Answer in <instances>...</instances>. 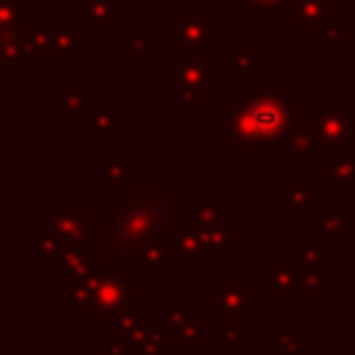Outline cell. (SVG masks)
Masks as SVG:
<instances>
[{
	"instance_id": "obj_20",
	"label": "cell",
	"mask_w": 355,
	"mask_h": 355,
	"mask_svg": "<svg viewBox=\"0 0 355 355\" xmlns=\"http://www.w3.org/2000/svg\"><path fill=\"white\" fill-rule=\"evenodd\" d=\"M316 225L324 233L349 236V233H355V211H347V208H322V211H316Z\"/></svg>"
},
{
	"instance_id": "obj_29",
	"label": "cell",
	"mask_w": 355,
	"mask_h": 355,
	"mask_svg": "<svg viewBox=\"0 0 355 355\" xmlns=\"http://www.w3.org/2000/svg\"><path fill=\"white\" fill-rule=\"evenodd\" d=\"M186 313H191V302H189L186 297H169V300L164 302V324H166V322H178V319H183Z\"/></svg>"
},
{
	"instance_id": "obj_41",
	"label": "cell",
	"mask_w": 355,
	"mask_h": 355,
	"mask_svg": "<svg viewBox=\"0 0 355 355\" xmlns=\"http://www.w3.org/2000/svg\"><path fill=\"white\" fill-rule=\"evenodd\" d=\"M352 294H355V277H352Z\"/></svg>"
},
{
	"instance_id": "obj_32",
	"label": "cell",
	"mask_w": 355,
	"mask_h": 355,
	"mask_svg": "<svg viewBox=\"0 0 355 355\" xmlns=\"http://www.w3.org/2000/svg\"><path fill=\"white\" fill-rule=\"evenodd\" d=\"M125 55L128 58H144V55H150V36H128Z\"/></svg>"
},
{
	"instance_id": "obj_35",
	"label": "cell",
	"mask_w": 355,
	"mask_h": 355,
	"mask_svg": "<svg viewBox=\"0 0 355 355\" xmlns=\"http://www.w3.org/2000/svg\"><path fill=\"white\" fill-rule=\"evenodd\" d=\"M202 94L200 92H189V89H178V103L186 105V108H200L202 105Z\"/></svg>"
},
{
	"instance_id": "obj_38",
	"label": "cell",
	"mask_w": 355,
	"mask_h": 355,
	"mask_svg": "<svg viewBox=\"0 0 355 355\" xmlns=\"http://www.w3.org/2000/svg\"><path fill=\"white\" fill-rule=\"evenodd\" d=\"M252 355H280V349H277V347H275V349H261V347H258V349H252Z\"/></svg>"
},
{
	"instance_id": "obj_1",
	"label": "cell",
	"mask_w": 355,
	"mask_h": 355,
	"mask_svg": "<svg viewBox=\"0 0 355 355\" xmlns=\"http://www.w3.org/2000/svg\"><path fill=\"white\" fill-rule=\"evenodd\" d=\"M291 125V105L275 83H252L250 94L227 97V116L214 130L230 147L277 144Z\"/></svg>"
},
{
	"instance_id": "obj_11",
	"label": "cell",
	"mask_w": 355,
	"mask_h": 355,
	"mask_svg": "<svg viewBox=\"0 0 355 355\" xmlns=\"http://www.w3.org/2000/svg\"><path fill=\"white\" fill-rule=\"evenodd\" d=\"M100 277H103V269H97V266L78 272V275H64V311L89 308L97 297Z\"/></svg>"
},
{
	"instance_id": "obj_15",
	"label": "cell",
	"mask_w": 355,
	"mask_h": 355,
	"mask_svg": "<svg viewBox=\"0 0 355 355\" xmlns=\"http://www.w3.org/2000/svg\"><path fill=\"white\" fill-rule=\"evenodd\" d=\"M288 261L294 263V269L300 275H324L327 272V258H324L322 247L316 244V236H305L302 244L291 250Z\"/></svg>"
},
{
	"instance_id": "obj_13",
	"label": "cell",
	"mask_w": 355,
	"mask_h": 355,
	"mask_svg": "<svg viewBox=\"0 0 355 355\" xmlns=\"http://www.w3.org/2000/svg\"><path fill=\"white\" fill-rule=\"evenodd\" d=\"M291 31L297 33H316V28L327 19V6L322 0H291Z\"/></svg>"
},
{
	"instance_id": "obj_5",
	"label": "cell",
	"mask_w": 355,
	"mask_h": 355,
	"mask_svg": "<svg viewBox=\"0 0 355 355\" xmlns=\"http://www.w3.org/2000/svg\"><path fill=\"white\" fill-rule=\"evenodd\" d=\"M22 44L28 55H39V58L69 55L86 44V33H80L72 22H25Z\"/></svg>"
},
{
	"instance_id": "obj_34",
	"label": "cell",
	"mask_w": 355,
	"mask_h": 355,
	"mask_svg": "<svg viewBox=\"0 0 355 355\" xmlns=\"http://www.w3.org/2000/svg\"><path fill=\"white\" fill-rule=\"evenodd\" d=\"M302 288H305V294H313L319 300L327 297V286H324L322 275H302Z\"/></svg>"
},
{
	"instance_id": "obj_3",
	"label": "cell",
	"mask_w": 355,
	"mask_h": 355,
	"mask_svg": "<svg viewBox=\"0 0 355 355\" xmlns=\"http://www.w3.org/2000/svg\"><path fill=\"white\" fill-rule=\"evenodd\" d=\"M302 119H308L316 130L319 139V158H333L341 150L355 147L352 144V122H355V108H344L341 100L333 94H322L313 100L311 108H305Z\"/></svg>"
},
{
	"instance_id": "obj_23",
	"label": "cell",
	"mask_w": 355,
	"mask_h": 355,
	"mask_svg": "<svg viewBox=\"0 0 355 355\" xmlns=\"http://www.w3.org/2000/svg\"><path fill=\"white\" fill-rule=\"evenodd\" d=\"M327 161H330V169H327V180L330 183H336V186L355 183V147L341 150Z\"/></svg>"
},
{
	"instance_id": "obj_9",
	"label": "cell",
	"mask_w": 355,
	"mask_h": 355,
	"mask_svg": "<svg viewBox=\"0 0 355 355\" xmlns=\"http://www.w3.org/2000/svg\"><path fill=\"white\" fill-rule=\"evenodd\" d=\"M89 216L86 211H42L39 214V236H55L64 244H89Z\"/></svg>"
},
{
	"instance_id": "obj_37",
	"label": "cell",
	"mask_w": 355,
	"mask_h": 355,
	"mask_svg": "<svg viewBox=\"0 0 355 355\" xmlns=\"http://www.w3.org/2000/svg\"><path fill=\"white\" fill-rule=\"evenodd\" d=\"M97 3H111V0H75L78 8H86V6H97Z\"/></svg>"
},
{
	"instance_id": "obj_8",
	"label": "cell",
	"mask_w": 355,
	"mask_h": 355,
	"mask_svg": "<svg viewBox=\"0 0 355 355\" xmlns=\"http://www.w3.org/2000/svg\"><path fill=\"white\" fill-rule=\"evenodd\" d=\"M250 286H244L239 280V272H230L227 280L219 286L216 291V322L222 324H233V327H241V324H250L252 322V313H250Z\"/></svg>"
},
{
	"instance_id": "obj_16",
	"label": "cell",
	"mask_w": 355,
	"mask_h": 355,
	"mask_svg": "<svg viewBox=\"0 0 355 355\" xmlns=\"http://www.w3.org/2000/svg\"><path fill=\"white\" fill-rule=\"evenodd\" d=\"M164 330H166V336H172V341L180 349H197L202 344V316L197 311L186 313L178 322H166Z\"/></svg>"
},
{
	"instance_id": "obj_42",
	"label": "cell",
	"mask_w": 355,
	"mask_h": 355,
	"mask_svg": "<svg viewBox=\"0 0 355 355\" xmlns=\"http://www.w3.org/2000/svg\"><path fill=\"white\" fill-rule=\"evenodd\" d=\"M352 94H355V86H352Z\"/></svg>"
},
{
	"instance_id": "obj_10",
	"label": "cell",
	"mask_w": 355,
	"mask_h": 355,
	"mask_svg": "<svg viewBox=\"0 0 355 355\" xmlns=\"http://www.w3.org/2000/svg\"><path fill=\"white\" fill-rule=\"evenodd\" d=\"M263 291L266 297H275V300H286V297H302L305 288H302V275L294 269L291 261H266L263 263Z\"/></svg>"
},
{
	"instance_id": "obj_6",
	"label": "cell",
	"mask_w": 355,
	"mask_h": 355,
	"mask_svg": "<svg viewBox=\"0 0 355 355\" xmlns=\"http://www.w3.org/2000/svg\"><path fill=\"white\" fill-rule=\"evenodd\" d=\"M164 80L175 89L200 92L202 97L214 94V61L211 58H169L164 64Z\"/></svg>"
},
{
	"instance_id": "obj_30",
	"label": "cell",
	"mask_w": 355,
	"mask_h": 355,
	"mask_svg": "<svg viewBox=\"0 0 355 355\" xmlns=\"http://www.w3.org/2000/svg\"><path fill=\"white\" fill-rule=\"evenodd\" d=\"M214 330H216L214 344H216L219 349H233V347H239V344H241V338H239V327L216 322V327H214Z\"/></svg>"
},
{
	"instance_id": "obj_12",
	"label": "cell",
	"mask_w": 355,
	"mask_h": 355,
	"mask_svg": "<svg viewBox=\"0 0 355 355\" xmlns=\"http://www.w3.org/2000/svg\"><path fill=\"white\" fill-rule=\"evenodd\" d=\"M227 222V200L214 197V200H189L180 216V225H194V227H214Z\"/></svg>"
},
{
	"instance_id": "obj_26",
	"label": "cell",
	"mask_w": 355,
	"mask_h": 355,
	"mask_svg": "<svg viewBox=\"0 0 355 355\" xmlns=\"http://www.w3.org/2000/svg\"><path fill=\"white\" fill-rule=\"evenodd\" d=\"M313 39H316V44H319V47L341 44V22H338V19H333V17H327V19H324V22L316 28Z\"/></svg>"
},
{
	"instance_id": "obj_7",
	"label": "cell",
	"mask_w": 355,
	"mask_h": 355,
	"mask_svg": "<svg viewBox=\"0 0 355 355\" xmlns=\"http://www.w3.org/2000/svg\"><path fill=\"white\" fill-rule=\"evenodd\" d=\"M175 22H178V55L183 58H197L200 50H205L208 44H214V33L216 25L211 19H205L200 14V8L194 6H183L175 11Z\"/></svg>"
},
{
	"instance_id": "obj_18",
	"label": "cell",
	"mask_w": 355,
	"mask_h": 355,
	"mask_svg": "<svg viewBox=\"0 0 355 355\" xmlns=\"http://www.w3.org/2000/svg\"><path fill=\"white\" fill-rule=\"evenodd\" d=\"M316 186L313 183H283L277 189V205L286 211V208H294V211H311L316 205Z\"/></svg>"
},
{
	"instance_id": "obj_17",
	"label": "cell",
	"mask_w": 355,
	"mask_h": 355,
	"mask_svg": "<svg viewBox=\"0 0 355 355\" xmlns=\"http://www.w3.org/2000/svg\"><path fill=\"white\" fill-rule=\"evenodd\" d=\"M125 17H128V11L119 8V6H114V0H111V3H97V6L78 8V19L86 22L89 31H97V33L111 31L114 22H119V19H125Z\"/></svg>"
},
{
	"instance_id": "obj_28",
	"label": "cell",
	"mask_w": 355,
	"mask_h": 355,
	"mask_svg": "<svg viewBox=\"0 0 355 355\" xmlns=\"http://www.w3.org/2000/svg\"><path fill=\"white\" fill-rule=\"evenodd\" d=\"M277 330H280V341H277L280 355H302L305 352V341L291 333V324H280Z\"/></svg>"
},
{
	"instance_id": "obj_22",
	"label": "cell",
	"mask_w": 355,
	"mask_h": 355,
	"mask_svg": "<svg viewBox=\"0 0 355 355\" xmlns=\"http://www.w3.org/2000/svg\"><path fill=\"white\" fill-rule=\"evenodd\" d=\"M128 128V116L122 108H114V111H92L89 116V130L92 133H100V136H108V133H125Z\"/></svg>"
},
{
	"instance_id": "obj_25",
	"label": "cell",
	"mask_w": 355,
	"mask_h": 355,
	"mask_svg": "<svg viewBox=\"0 0 355 355\" xmlns=\"http://www.w3.org/2000/svg\"><path fill=\"white\" fill-rule=\"evenodd\" d=\"M153 324V316L150 313H144V311H133V313H128V316H122V319H116L114 322V333L116 336H122V338H136L141 330H147Z\"/></svg>"
},
{
	"instance_id": "obj_14",
	"label": "cell",
	"mask_w": 355,
	"mask_h": 355,
	"mask_svg": "<svg viewBox=\"0 0 355 355\" xmlns=\"http://www.w3.org/2000/svg\"><path fill=\"white\" fill-rule=\"evenodd\" d=\"M277 144H283L291 155H316L319 158V139H316V130L308 119L291 122Z\"/></svg>"
},
{
	"instance_id": "obj_33",
	"label": "cell",
	"mask_w": 355,
	"mask_h": 355,
	"mask_svg": "<svg viewBox=\"0 0 355 355\" xmlns=\"http://www.w3.org/2000/svg\"><path fill=\"white\" fill-rule=\"evenodd\" d=\"M125 169H128L125 161H105L103 164V180L105 183H122L125 180Z\"/></svg>"
},
{
	"instance_id": "obj_31",
	"label": "cell",
	"mask_w": 355,
	"mask_h": 355,
	"mask_svg": "<svg viewBox=\"0 0 355 355\" xmlns=\"http://www.w3.org/2000/svg\"><path fill=\"white\" fill-rule=\"evenodd\" d=\"M100 347H103V352H105V355H130V352H133L130 338H122V336H116V333L103 336Z\"/></svg>"
},
{
	"instance_id": "obj_4",
	"label": "cell",
	"mask_w": 355,
	"mask_h": 355,
	"mask_svg": "<svg viewBox=\"0 0 355 355\" xmlns=\"http://www.w3.org/2000/svg\"><path fill=\"white\" fill-rule=\"evenodd\" d=\"M136 300H139L136 272H130V269H103L97 297L86 308L89 322L92 324L116 322V319L136 311Z\"/></svg>"
},
{
	"instance_id": "obj_39",
	"label": "cell",
	"mask_w": 355,
	"mask_h": 355,
	"mask_svg": "<svg viewBox=\"0 0 355 355\" xmlns=\"http://www.w3.org/2000/svg\"><path fill=\"white\" fill-rule=\"evenodd\" d=\"M322 3H324L327 8H338V6H341V0H322Z\"/></svg>"
},
{
	"instance_id": "obj_40",
	"label": "cell",
	"mask_w": 355,
	"mask_h": 355,
	"mask_svg": "<svg viewBox=\"0 0 355 355\" xmlns=\"http://www.w3.org/2000/svg\"><path fill=\"white\" fill-rule=\"evenodd\" d=\"M158 355H175V352H172V349H164V352H158Z\"/></svg>"
},
{
	"instance_id": "obj_2",
	"label": "cell",
	"mask_w": 355,
	"mask_h": 355,
	"mask_svg": "<svg viewBox=\"0 0 355 355\" xmlns=\"http://www.w3.org/2000/svg\"><path fill=\"white\" fill-rule=\"evenodd\" d=\"M166 250L172 258H189V261H225L227 250L239 244V225L225 222L214 227H194V225H172L164 236Z\"/></svg>"
},
{
	"instance_id": "obj_27",
	"label": "cell",
	"mask_w": 355,
	"mask_h": 355,
	"mask_svg": "<svg viewBox=\"0 0 355 355\" xmlns=\"http://www.w3.org/2000/svg\"><path fill=\"white\" fill-rule=\"evenodd\" d=\"M22 11H25V0H0V25L3 28H19Z\"/></svg>"
},
{
	"instance_id": "obj_21",
	"label": "cell",
	"mask_w": 355,
	"mask_h": 355,
	"mask_svg": "<svg viewBox=\"0 0 355 355\" xmlns=\"http://www.w3.org/2000/svg\"><path fill=\"white\" fill-rule=\"evenodd\" d=\"M89 89L83 83L64 86V119H86L89 122Z\"/></svg>"
},
{
	"instance_id": "obj_24",
	"label": "cell",
	"mask_w": 355,
	"mask_h": 355,
	"mask_svg": "<svg viewBox=\"0 0 355 355\" xmlns=\"http://www.w3.org/2000/svg\"><path fill=\"white\" fill-rule=\"evenodd\" d=\"M164 338H166V330L150 324V327L141 330L130 344H133V352H136V355H158V352H164Z\"/></svg>"
},
{
	"instance_id": "obj_36",
	"label": "cell",
	"mask_w": 355,
	"mask_h": 355,
	"mask_svg": "<svg viewBox=\"0 0 355 355\" xmlns=\"http://www.w3.org/2000/svg\"><path fill=\"white\" fill-rule=\"evenodd\" d=\"M250 8H277V6H288L291 0H241Z\"/></svg>"
},
{
	"instance_id": "obj_43",
	"label": "cell",
	"mask_w": 355,
	"mask_h": 355,
	"mask_svg": "<svg viewBox=\"0 0 355 355\" xmlns=\"http://www.w3.org/2000/svg\"><path fill=\"white\" fill-rule=\"evenodd\" d=\"M352 241H355V236H352ZM352 247H355V244H352Z\"/></svg>"
},
{
	"instance_id": "obj_19",
	"label": "cell",
	"mask_w": 355,
	"mask_h": 355,
	"mask_svg": "<svg viewBox=\"0 0 355 355\" xmlns=\"http://www.w3.org/2000/svg\"><path fill=\"white\" fill-rule=\"evenodd\" d=\"M227 61L236 69L239 80L241 83H250V86H252V72H261L266 67L261 58L252 55V47L250 44H230L227 47Z\"/></svg>"
}]
</instances>
